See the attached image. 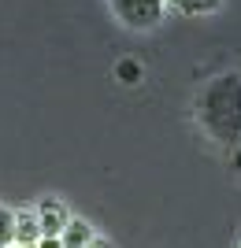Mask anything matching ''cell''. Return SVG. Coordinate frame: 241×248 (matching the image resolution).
Masks as SVG:
<instances>
[{
  "label": "cell",
  "instance_id": "2",
  "mask_svg": "<svg viewBox=\"0 0 241 248\" xmlns=\"http://www.w3.org/2000/svg\"><path fill=\"white\" fill-rule=\"evenodd\" d=\"M112 11L130 30H152L163 19V0H112Z\"/></svg>",
  "mask_w": 241,
  "mask_h": 248
},
{
  "label": "cell",
  "instance_id": "1",
  "mask_svg": "<svg viewBox=\"0 0 241 248\" xmlns=\"http://www.w3.org/2000/svg\"><path fill=\"white\" fill-rule=\"evenodd\" d=\"M197 119L215 141H241V74H219L204 85L197 100Z\"/></svg>",
  "mask_w": 241,
  "mask_h": 248
},
{
  "label": "cell",
  "instance_id": "11",
  "mask_svg": "<svg viewBox=\"0 0 241 248\" xmlns=\"http://www.w3.org/2000/svg\"><path fill=\"white\" fill-rule=\"evenodd\" d=\"M15 248H37V245H15Z\"/></svg>",
  "mask_w": 241,
  "mask_h": 248
},
{
  "label": "cell",
  "instance_id": "4",
  "mask_svg": "<svg viewBox=\"0 0 241 248\" xmlns=\"http://www.w3.org/2000/svg\"><path fill=\"white\" fill-rule=\"evenodd\" d=\"M41 241V222L33 207H19L15 211V245H37Z\"/></svg>",
  "mask_w": 241,
  "mask_h": 248
},
{
  "label": "cell",
  "instance_id": "6",
  "mask_svg": "<svg viewBox=\"0 0 241 248\" xmlns=\"http://www.w3.org/2000/svg\"><path fill=\"white\" fill-rule=\"evenodd\" d=\"M167 4H175L178 11H186V15H208V11H215L223 4V0H163V8Z\"/></svg>",
  "mask_w": 241,
  "mask_h": 248
},
{
  "label": "cell",
  "instance_id": "3",
  "mask_svg": "<svg viewBox=\"0 0 241 248\" xmlns=\"http://www.w3.org/2000/svg\"><path fill=\"white\" fill-rule=\"evenodd\" d=\"M37 211V222H41V237H60L63 226L71 222V211H67V204L56 197H41V204L33 207Z\"/></svg>",
  "mask_w": 241,
  "mask_h": 248
},
{
  "label": "cell",
  "instance_id": "9",
  "mask_svg": "<svg viewBox=\"0 0 241 248\" xmlns=\"http://www.w3.org/2000/svg\"><path fill=\"white\" fill-rule=\"evenodd\" d=\"M37 248H63V245H60V237H41Z\"/></svg>",
  "mask_w": 241,
  "mask_h": 248
},
{
  "label": "cell",
  "instance_id": "5",
  "mask_svg": "<svg viewBox=\"0 0 241 248\" xmlns=\"http://www.w3.org/2000/svg\"><path fill=\"white\" fill-rule=\"evenodd\" d=\"M93 237H96L93 226H89L85 218H74V215H71V222H67V226H63V233H60V245H63V248H85Z\"/></svg>",
  "mask_w": 241,
  "mask_h": 248
},
{
  "label": "cell",
  "instance_id": "8",
  "mask_svg": "<svg viewBox=\"0 0 241 248\" xmlns=\"http://www.w3.org/2000/svg\"><path fill=\"white\" fill-rule=\"evenodd\" d=\"M115 74H119V78H123L126 85H134L137 78H141V67H137L134 60H123V63H119V67H115Z\"/></svg>",
  "mask_w": 241,
  "mask_h": 248
},
{
  "label": "cell",
  "instance_id": "10",
  "mask_svg": "<svg viewBox=\"0 0 241 248\" xmlns=\"http://www.w3.org/2000/svg\"><path fill=\"white\" fill-rule=\"evenodd\" d=\"M85 248H108V241H104V237H93V241H89Z\"/></svg>",
  "mask_w": 241,
  "mask_h": 248
},
{
  "label": "cell",
  "instance_id": "7",
  "mask_svg": "<svg viewBox=\"0 0 241 248\" xmlns=\"http://www.w3.org/2000/svg\"><path fill=\"white\" fill-rule=\"evenodd\" d=\"M0 248H15V211L0 207Z\"/></svg>",
  "mask_w": 241,
  "mask_h": 248
}]
</instances>
